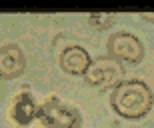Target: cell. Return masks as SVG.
Returning <instances> with one entry per match:
<instances>
[{"label":"cell","mask_w":154,"mask_h":128,"mask_svg":"<svg viewBox=\"0 0 154 128\" xmlns=\"http://www.w3.org/2000/svg\"><path fill=\"white\" fill-rule=\"evenodd\" d=\"M112 106L120 116L140 118L152 106V92L144 82H122L112 94Z\"/></svg>","instance_id":"1"},{"label":"cell","mask_w":154,"mask_h":128,"mask_svg":"<svg viewBox=\"0 0 154 128\" xmlns=\"http://www.w3.org/2000/svg\"><path fill=\"white\" fill-rule=\"evenodd\" d=\"M38 116L42 122L50 128H78L80 126V114L76 108L62 100H48L38 110Z\"/></svg>","instance_id":"2"},{"label":"cell","mask_w":154,"mask_h":128,"mask_svg":"<svg viewBox=\"0 0 154 128\" xmlns=\"http://www.w3.org/2000/svg\"><path fill=\"white\" fill-rule=\"evenodd\" d=\"M122 66L110 58H100L86 70V80L94 86H114L122 80Z\"/></svg>","instance_id":"3"},{"label":"cell","mask_w":154,"mask_h":128,"mask_svg":"<svg viewBox=\"0 0 154 128\" xmlns=\"http://www.w3.org/2000/svg\"><path fill=\"white\" fill-rule=\"evenodd\" d=\"M110 52L114 56H118L120 60L136 64L142 58V44H140V40L136 36L120 32V34H114L110 38Z\"/></svg>","instance_id":"4"},{"label":"cell","mask_w":154,"mask_h":128,"mask_svg":"<svg viewBox=\"0 0 154 128\" xmlns=\"http://www.w3.org/2000/svg\"><path fill=\"white\" fill-rule=\"evenodd\" d=\"M24 70V56L18 46H2L0 48V76L14 78Z\"/></svg>","instance_id":"5"},{"label":"cell","mask_w":154,"mask_h":128,"mask_svg":"<svg viewBox=\"0 0 154 128\" xmlns=\"http://www.w3.org/2000/svg\"><path fill=\"white\" fill-rule=\"evenodd\" d=\"M60 62H62L64 70H68L70 74H86V70L90 68V58L80 46L66 48L62 52Z\"/></svg>","instance_id":"6"},{"label":"cell","mask_w":154,"mask_h":128,"mask_svg":"<svg viewBox=\"0 0 154 128\" xmlns=\"http://www.w3.org/2000/svg\"><path fill=\"white\" fill-rule=\"evenodd\" d=\"M38 114V108H36L34 100L30 98L28 94H20L14 102V108H12V116L18 124H28L34 120V116Z\"/></svg>","instance_id":"7"},{"label":"cell","mask_w":154,"mask_h":128,"mask_svg":"<svg viewBox=\"0 0 154 128\" xmlns=\"http://www.w3.org/2000/svg\"><path fill=\"white\" fill-rule=\"evenodd\" d=\"M116 20V14H90V22L96 28H108Z\"/></svg>","instance_id":"8"}]
</instances>
